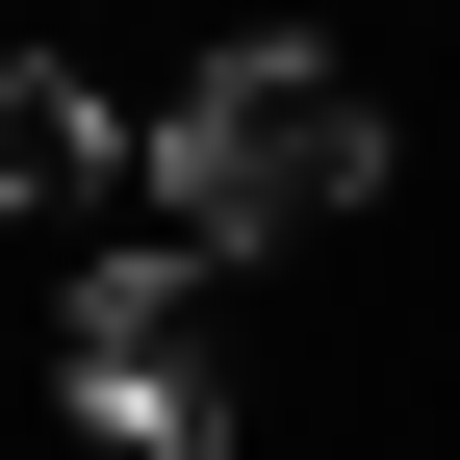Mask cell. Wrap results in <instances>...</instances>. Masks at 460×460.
<instances>
[{
    "label": "cell",
    "instance_id": "1",
    "mask_svg": "<svg viewBox=\"0 0 460 460\" xmlns=\"http://www.w3.org/2000/svg\"><path fill=\"white\" fill-rule=\"evenodd\" d=\"M128 180L180 205L205 256H281V230H332V205L384 180V102L332 77V51H205V77L128 128Z\"/></svg>",
    "mask_w": 460,
    "mask_h": 460
},
{
    "label": "cell",
    "instance_id": "2",
    "mask_svg": "<svg viewBox=\"0 0 460 460\" xmlns=\"http://www.w3.org/2000/svg\"><path fill=\"white\" fill-rule=\"evenodd\" d=\"M205 230H154V256H102L77 281V435H128V460H230V307H205Z\"/></svg>",
    "mask_w": 460,
    "mask_h": 460
},
{
    "label": "cell",
    "instance_id": "3",
    "mask_svg": "<svg viewBox=\"0 0 460 460\" xmlns=\"http://www.w3.org/2000/svg\"><path fill=\"white\" fill-rule=\"evenodd\" d=\"M102 180H128V102L77 51H0V230H77Z\"/></svg>",
    "mask_w": 460,
    "mask_h": 460
}]
</instances>
